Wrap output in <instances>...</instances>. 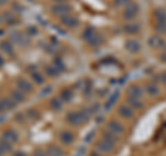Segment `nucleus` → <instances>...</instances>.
I'll return each instance as SVG.
<instances>
[{"instance_id": "obj_6", "label": "nucleus", "mask_w": 166, "mask_h": 156, "mask_svg": "<svg viewBox=\"0 0 166 156\" xmlns=\"http://www.w3.org/2000/svg\"><path fill=\"white\" fill-rule=\"evenodd\" d=\"M108 126H109V129H115L118 133H122V131H123V127L119 126V124H115V122H111Z\"/></svg>"}, {"instance_id": "obj_5", "label": "nucleus", "mask_w": 166, "mask_h": 156, "mask_svg": "<svg viewBox=\"0 0 166 156\" xmlns=\"http://www.w3.org/2000/svg\"><path fill=\"white\" fill-rule=\"evenodd\" d=\"M127 48L132 51H137L140 48V44L137 42H134V40H130V42L127 43Z\"/></svg>"}, {"instance_id": "obj_3", "label": "nucleus", "mask_w": 166, "mask_h": 156, "mask_svg": "<svg viewBox=\"0 0 166 156\" xmlns=\"http://www.w3.org/2000/svg\"><path fill=\"white\" fill-rule=\"evenodd\" d=\"M147 91L151 95H157L158 93H159V88H158V86H155L154 83H150V84H147Z\"/></svg>"}, {"instance_id": "obj_4", "label": "nucleus", "mask_w": 166, "mask_h": 156, "mask_svg": "<svg viewBox=\"0 0 166 156\" xmlns=\"http://www.w3.org/2000/svg\"><path fill=\"white\" fill-rule=\"evenodd\" d=\"M68 119L72 122V123H75V124H79L82 122V116L79 113H72V115H69L68 116Z\"/></svg>"}, {"instance_id": "obj_2", "label": "nucleus", "mask_w": 166, "mask_h": 156, "mask_svg": "<svg viewBox=\"0 0 166 156\" xmlns=\"http://www.w3.org/2000/svg\"><path fill=\"white\" fill-rule=\"evenodd\" d=\"M140 94H141V91H140V87H137V86H133V87L129 88V95H130V97L139 98Z\"/></svg>"}, {"instance_id": "obj_1", "label": "nucleus", "mask_w": 166, "mask_h": 156, "mask_svg": "<svg viewBox=\"0 0 166 156\" xmlns=\"http://www.w3.org/2000/svg\"><path fill=\"white\" fill-rule=\"evenodd\" d=\"M119 112H121V115L125 117H132L133 116V109L129 108V106H126V105L121 106V108H119Z\"/></svg>"}]
</instances>
